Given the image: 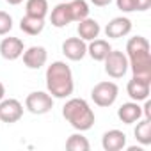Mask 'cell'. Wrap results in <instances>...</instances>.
Listing matches in <instances>:
<instances>
[{
  "label": "cell",
  "instance_id": "obj_1",
  "mask_svg": "<svg viewBox=\"0 0 151 151\" xmlns=\"http://www.w3.org/2000/svg\"><path fill=\"white\" fill-rule=\"evenodd\" d=\"M126 57H128V68L132 69L133 77L151 82V52H149V41L144 36H135L128 39Z\"/></svg>",
  "mask_w": 151,
  "mask_h": 151
},
{
  "label": "cell",
  "instance_id": "obj_2",
  "mask_svg": "<svg viewBox=\"0 0 151 151\" xmlns=\"http://www.w3.org/2000/svg\"><path fill=\"white\" fill-rule=\"evenodd\" d=\"M46 89L52 98H69L75 91V80L71 68L62 62L55 60L46 68Z\"/></svg>",
  "mask_w": 151,
  "mask_h": 151
},
{
  "label": "cell",
  "instance_id": "obj_3",
  "mask_svg": "<svg viewBox=\"0 0 151 151\" xmlns=\"http://www.w3.org/2000/svg\"><path fill=\"white\" fill-rule=\"evenodd\" d=\"M64 119L78 132H87L94 126V112L84 98H71L62 107Z\"/></svg>",
  "mask_w": 151,
  "mask_h": 151
},
{
  "label": "cell",
  "instance_id": "obj_4",
  "mask_svg": "<svg viewBox=\"0 0 151 151\" xmlns=\"http://www.w3.org/2000/svg\"><path fill=\"white\" fill-rule=\"evenodd\" d=\"M117 94H119V87L110 80L98 82L91 91V98L98 107H112L117 100Z\"/></svg>",
  "mask_w": 151,
  "mask_h": 151
},
{
  "label": "cell",
  "instance_id": "obj_5",
  "mask_svg": "<svg viewBox=\"0 0 151 151\" xmlns=\"http://www.w3.org/2000/svg\"><path fill=\"white\" fill-rule=\"evenodd\" d=\"M105 73L110 78H123L128 71V57L119 50H110L109 55L103 59Z\"/></svg>",
  "mask_w": 151,
  "mask_h": 151
},
{
  "label": "cell",
  "instance_id": "obj_6",
  "mask_svg": "<svg viewBox=\"0 0 151 151\" xmlns=\"http://www.w3.org/2000/svg\"><path fill=\"white\" fill-rule=\"evenodd\" d=\"M25 109L36 116L48 114L53 109V98L50 93L45 91H34L25 98Z\"/></svg>",
  "mask_w": 151,
  "mask_h": 151
},
{
  "label": "cell",
  "instance_id": "obj_7",
  "mask_svg": "<svg viewBox=\"0 0 151 151\" xmlns=\"http://www.w3.org/2000/svg\"><path fill=\"white\" fill-rule=\"evenodd\" d=\"M23 116V105L14 100V98H7L0 101V121L13 124L16 121H20Z\"/></svg>",
  "mask_w": 151,
  "mask_h": 151
},
{
  "label": "cell",
  "instance_id": "obj_8",
  "mask_svg": "<svg viewBox=\"0 0 151 151\" xmlns=\"http://www.w3.org/2000/svg\"><path fill=\"white\" fill-rule=\"evenodd\" d=\"M62 53L69 60H82L87 55V45L80 37H68L62 43Z\"/></svg>",
  "mask_w": 151,
  "mask_h": 151
},
{
  "label": "cell",
  "instance_id": "obj_9",
  "mask_svg": "<svg viewBox=\"0 0 151 151\" xmlns=\"http://www.w3.org/2000/svg\"><path fill=\"white\" fill-rule=\"evenodd\" d=\"M48 60V52L45 46H30L23 50V64L29 69H39L46 64Z\"/></svg>",
  "mask_w": 151,
  "mask_h": 151
},
{
  "label": "cell",
  "instance_id": "obj_10",
  "mask_svg": "<svg viewBox=\"0 0 151 151\" xmlns=\"http://www.w3.org/2000/svg\"><path fill=\"white\" fill-rule=\"evenodd\" d=\"M25 45L20 37H4L0 43V55L6 60H16L23 55Z\"/></svg>",
  "mask_w": 151,
  "mask_h": 151
},
{
  "label": "cell",
  "instance_id": "obj_11",
  "mask_svg": "<svg viewBox=\"0 0 151 151\" xmlns=\"http://www.w3.org/2000/svg\"><path fill=\"white\" fill-rule=\"evenodd\" d=\"M132 32V22L124 16H117V18H112L107 27H105V34L107 37H112V39H119V37H124Z\"/></svg>",
  "mask_w": 151,
  "mask_h": 151
},
{
  "label": "cell",
  "instance_id": "obj_12",
  "mask_svg": "<svg viewBox=\"0 0 151 151\" xmlns=\"http://www.w3.org/2000/svg\"><path fill=\"white\" fill-rule=\"evenodd\" d=\"M101 146L105 151H121L126 147V133L121 130H109L101 137Z\"/></svg>",
  "mask_w": 151,
  "mask_h": 151
},
{
  "label": "cell",
  "instance_id": "obj_13",
  "mask_svg": "<svg viewBox=\"0 0 151 151\" xmlns=\"http://www.w3.org/2000/svg\"><path fill=\"white\" fill-rule=\"evenodd\" d=\"M117 117L124 123V124H133L142 117V107L139 105V101H128L123 103L117 109Z\"/></svg>",
  "mask_w": 151,
  "mask_h": 151
},
{
  "label": "cell",
  "instance_id": "obj_14",
  "mask_svg": "<svg viewBox=\"0 0 151 151\" xmlns=\"http://www.w3.org/2000/svg\"><path fill=\"white\" fill-rule=\"evenodd\" d=\"M149 87H151V82L147 80H140V78H132L126 86V93L128 96L133 100V101H144L147 96H149Z\"/></svg>",
  "mask_w": 151,
  "mask_h": 151
},
{
  "label": "cell",
  "instance_id": "obj_15",
  "mask_svg": "<svg viewBox=\"0 0 151 151\" xmlns=\"http://www.w3.org/2000/svg\"><path fill=\"white\" fill-rule=\"evenodd\" d=\"M50 22L55 29H62L66 25H69L73 22L71 18V11H69V4L68 2H60L57 4L53 9H52V14H50Z\"/></svg>",
  "mask_w": 151,
  "mask_h": 151
},
{
  "label": "cell",
  "instance_id": "obj_16",
  "mask_svg": "<svg viewBox=\"0 0 151 151\" xmlns=\"http://www.w3.org/2000/svg\"><path fill=\"white\" fill-rule=\"evenodd\" d=\"M77 32H78V37H80V39H84V41H93V39H96V37L100 36L101 27H100V23H98L96 20H93V18L87 16V18H84V20L78 22Z\"/></svg>",
  "mask_w": 151,
  "mask_h": 151
},
{
  "label": "cell",
  "instance_id": "obj_17",
  "mask_svg": "<svg viewBox=\"0 0 151 151\" xmlns=\"http://www.w3.org/2000/svg\"><path fill=\"white\" fill-rule=\"evenodd\" d=\"M110 50H112V46L107 39H98L96 37V39L89 41V45H87V53L91 55L93 60H98V62H103V59L109 55Z\"/></svg>",
  "mask_w": 151,
  "mask_h": 151
},
{
  "label": "cell",
  "instance_id": "obj_18",
  "mask_svg": "<svg viewBox=\"0 0 151 151\" xmlns=\"http://www.w3.org/2000/svg\"><path fill=\"white\" fill-rule=\"evenodd\" d=\"M20 29L29 34V36H37L43 32L45 29V20L43 18H37V16H30V14H25L22 20H20Z\"/></svg>",
  "mask_w": 151,
  "mask_h": 151
},
{
  "label": "cell",
  "instance_id": "obj_19",
  "mask_svg": "<svg viewBox=\"0 0 151 151\" xmlns=\"http://www.w3.org/2000/svg\"><path fill=\"white\" fill-rule=\"evenodd\" d=\"M135 139L142 144V146H149L151 144V119L144 117L142 121H137V126L133 130Z\"/></svg>",
  "mask_w": 151,
  "mask_h": 151
},
{
  "label": "cell",
  "instance_id": "obj_20",
  "mask_svg": "<svg viewBox=\"0 0 151 151\" xmlns=\"http://www.w3.org/2000/svg\"><path fill=\"white\" fill-rule=\"evenodd\" d=\"M25 14L37 16V18H46L48 14V0H27L25 4Z\"/></svg>",
  "mask_w": 151,
  "mask_h": 151
},
{
  "label": "cell",
  "instance_id": "obj_21",
  "mask_svg": "<svg viewBox=\"0 0 151 151\" xmlns=\"http://www.w3.org/2000/svg\"><path fill=\"white\" fill-rule=\"evenodd\" d=\"M69 11H71V18L73 22H80L84 18L89 16V4L86 0H69Z\"/></svg>",
  "mask_w": 151,
  "mask_h": 151
},
{
  "label": "cell",
  "instance_id": "obj_22",
  "mask_svg": "<svg viewBox=\"0 0 151 151\" xmlns=\"http://www.w3.org/2000/svg\"><path fill=\"white\" fill-rule=\"evenodd\" d=\"M66 149H69V151H89L91 144H89L87 137H84L82 133H73L66 140Z\"/></svg>",
  "mask_w": 151,
  "mask_h": 151
},
{
  "label": "cell",
  "instance_id": "obj_23",
  "mask_svg": "<svg viewBox=\"0 0 151 151\" xmlns=\"http://www.w3.org/2000/svg\"><path fill=\"white\" fill-rule=\"evenodd\" d=\"M13 29V16L6 11H0V36L9 34Z\"/></svg>",
  "mask_w": 151,
  "mask_h": 151
},
{
  "label": "cell",
  "instance_id": "obj_24",
  "mask_svg": "<svg viewBox=\"0 0 151 151\" xmlns=\"http://www.w3.org/2000/svg\"><path fill=\"white\" fill-rule=\"evenodd\" d=\"M116 6L123 13H133L135 11V0H116Z\"/></svg>",
  "mask_w": 151,
  "mask_h": 151
},
{
  "label": "cell",
  "instance_id": "obj_25",
  "mask_svg": "<svg viewBox=\"0 0 151 151\" xmlns=\"http://www.w3.org/2000/svg\"><path fill=\"white\" fill-rule=\"evenodd\" d=\"M151 7V0H135V11H147Z\"/></svg>",
  "mask_w": 151,
  "mask_h": 151
},
{
  "label": "cell",
  "instance_id": "obj_26",
  "mask_svg": "<svg viewBox=\"0 0 151 151\" xmlns=\"http://www.w3.org/2000/svg\"><path fill=\"white\" fill-rule=\"evenodd\" d=\"M142 116L144 117H147V119H151V101L146 98L144 100V107H142Z\"/></svg>",
  "mask_w": 151,
  "mask_h": 151
},
{
  "label": "cell",
  "instance_id": "obj_27",
  "mask_svg": "<svg viewBox=\"0 0 151 151\" xmlns=\"http://www.w3.org/2000/svg\"><path fill=\"white\" fill-rule=\"evenodd\" d=\"M112 2V0H91V4H94L96 7H105Z\"/></svg>",
  "mask_w": 151,
  "mask_h": 151
},
{
  "label": "cell",
  "instance_id": "obj_28",
  "mask_svg": "<svg viewBox=\"0 0 151 151\" xmlns=\"http://www.w3.org/2000/svg\"><path fill=\"white\" fill-rule=\"evenodd\" d=\"M4 96H6V87H4V84L0 82V101L4 100Z\"/></svg>",
  "mask_w": 151,
  "mask_h": 151
},
{
  "label": "cell",
  "instance_id": "obj_29",
  "mask_svg": "<svg viewBox=\"0 0 151 151\" xmlns=\"http://www.w3.org/2000/svg\"><path fill=\"white\" fill-rule=\"evenodd\" d=\"M7 4H11V6H18V4H22L23 0H6Z\"/></svg>",
  "mask_w": 151,
  "mask_h": 151
},
{
  "label": "cell",
  "instance_id": "obj_30",
  "mask_svg": "<svg viewBox=\"0 0 151 151\" xmlns=\"http://www.w3.org/2000/svg\"><path fill=\"white\" fill-rule=\"evenodd\" d=\"M62 2H69V0H62Z\"/></svg>",
  "mask_w": 151,
  "mask_h": 151
}]
</instances>
